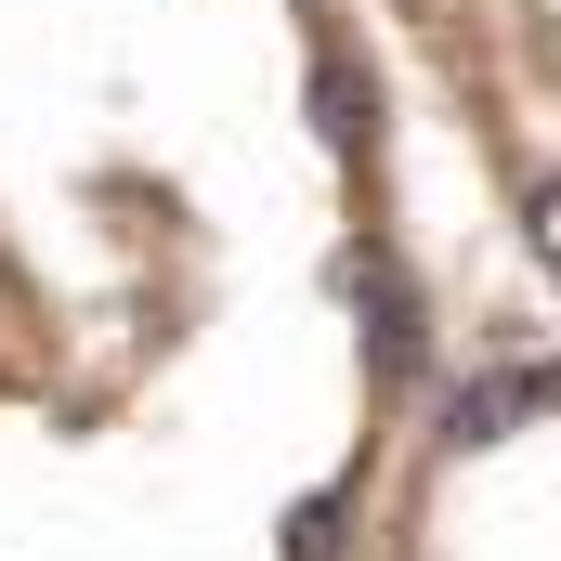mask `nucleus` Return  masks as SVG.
Wrapping results in <instances>:
<instances>
[{"label":"nucleus","instance_id":"nucleus-2","mask_svg":"<svg viewBox=\"0 0 561 561\" xmlns=\"http://www.w3.org/2000/svg\"><path fill=\"white\" fill-rule=\"evenodd\" d=\"M523 222H536V262H561V170L536 183V209H523Z\"/></svg>","mask_w":561,"mask_h":561},{"label":"nucleus","instance_id":"nucleus-1","mask_svg":"<svg viewBox=\"0 0 561 561\" xmlns=\"http://www.w3.org/2000/svg\"><path fill=\"white\" fill-rule=\"evenodd\" d=\"M523 405H536V379H483V392L457 405V444H496V431L523 419Z\"/></svg>","mask_w":561,"mask_h":561}]
</instances>
